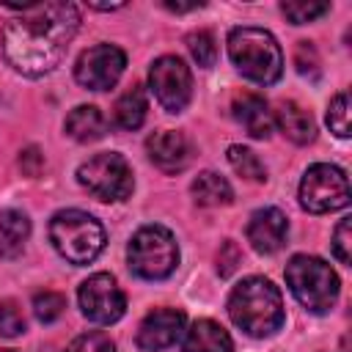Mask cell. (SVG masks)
Returning <instances> with one entry per match:
<instances>
[{
	"instance_id": "5bb4252c",
	"label": "cell",
	"mask_w": 352,
	"mask_h": 352,
	"mask_svg": "<svg viewBox=\"0 0 352 352\" xmlns=\"http://www.w3.org/2000/svg\"><path fill=\"white\" fill-rule=\"evenodd\" d=\"M146 151L151 157V162L165 170V173H179L187 168L190 162V143L182 132H173V129H160L154 132L148 140H146Z\"/></svg>"
},
{
	"instance_id": "d4e9b609",
	"label": "cell",
	"mask_w": 352,
	"mask_h": 352,
	"mask_svg": "<svg viewBox=\"0 0 352 352\" xmlns=\"http://www.w3.org/2000/svg\"><path fill=\"white\" fill-rule=\"evenodd\" d=\"M327 126L330 132H336L338 138H349V94L341 91L333 96L330 107H327Z\"/></svg>"
},
{
	"instance_id": "d6a6232c",
	"label": "cell",
	"mask_w": 352,
	"mask_h": 352,
	"mask_svg": "<svg viewBox=\"0 0 352 352\" xmlns=\"http://www.w3.org/2000/svg\"><path fill=\"white\" fill-rule=\"evenodd\" d=\"M204 3H162V8H168V11H173V14H184V11H195V8H201Z\"/></svg>"
},
{
	"instance_id": "6da1fadb",
	"label": "cell",
	"mask_w": 352,
	"mask_h": 352,
	"mask_svg": "<svg viewBox=\"0 0 352 352\" xmlns=\"http://www.w3.org/2000/svg\"><path fill=\"white\" fill-rule=\"evenodd\" d=\"M19 11L3 30L6 60L25 77L50 74L66 55L69 41L77 33L80 14L74 3H22L11 6Z\"/></svg>"
},
{
	"instance_id": "603a6c76",
	"label": "cell",
	"mask_w": 352,
	"mask_h": 352,
	"mask_svg": "<svg viewBox=\"0 0 352 352\" xmlns=\"http://www.w3.org/2000/svg\"><path fill=\"white\" fill-rule=\"evenodd\" d=\"M187 50H190V55L195 58L198 66H204V69L214 66L217 44H214V36H212L209 30H192V33L187 36Z\"/></svg>"
},
{
	"instance_id": "1f68e13d",
	"label": "cell",
	"mask_w": 352,
	"mask_h": 352,
	"mask_svg": "<svg viewBox=\"0 0 352 352\" xmlns=\"http://www.w3.org/2000/svg\"><path fill=\"white\" fill-rule=\"evenodd\" d=\"M19 168L25 176H38L41 168H44V154L36 148V146H28L22 154H19Z\"/></svg>"
},
{
	"instance_id": "3957f363",
	"label": "cell",
	"mask_w": 352,
	"mask_h": 352,
	"mask_svg": "<svg viewBox=\"0 0 352 352\" xmlns=\"http://www.w3.org/2000/svg\"><path fill=\"white\" fill-rule=\"evenodd\" d=\"M228 55L242 77L258 85H272L283 74V52L270 30L250 25L234 28L228 33Z\"/></svg>"
},
{
	"instance_id": "d6986e66",
	"label": "cell",
	"mask_w": 352,
	"mask_h": 352,
	"mask_svg": "<svg viewBox=\"0 0 352 352\" xmlns=\"http://www.w3.org/2000/svg\"><path fill=\"white\" fill-rule=\"evenodd\" d=\"M107 121L99 107L94 104H80L66 116V135L74 138L77 143H94L104 135Z\"/></svg>"
},
{
	"instance_id": "7402d4cb",
	"label": "cell",
	"mask_w": 352,
	"mask_h": 352,
	"mask_svg": "<svg viewBox=\"0 0 352 352\" xmlns=\"http://www.w3.org/2000/svg\"><path fill=\"white\" fill-rule=\"evenodd\" d=\"M228 162H231V168H234L242 179H248V182H264V179H267V170H264L261 160L256 157V151H250V148H245V146H231V148H228Z\"/></svg>"
},
{
	"instance_id": "7a4b0ae2",
	"label": "cell",
	"mask_w": 352,
	"mask_h": 352,
	"mask_svg": "<svg viewBox=\"0 0 352 352\" xmlns=\"http://www.w3.org/2000/svg\"><path fill=\"white\" fill-rule=\"evenodd\" d=\"M231 322L253 338H267L283 324V297L267 278H245L228 294Z\"/></svg>"
},
{
	"instance_id": "ffe728a7",
	"label": "cell",
	"mask_w": 352,
	"mask_h": 352,
	"mask_svg": "<svg viewBox=\"0 0 352 352\" xmlns=\"http://www.w3.org/2000/svg\"><path fill=\"white\" fill-rule=\"evenodd\" d=\"M190 190H192L195 204H201V206H228V204L234 201L231 184H228L220 173H214V170L198 173V179L192 182Z\"/></svg>"
},
{
	"instance_id": "ba28073f",
	"label": "cell",
	"mask_w": 352,
	"mask_h": 352,
	"mask_svg": "<svg viewBox=\"0 0 352 352\" xmlns=\"http://www.w3.org/2000/svg\"><path fill=\"white\" fill-rule=\"evenodd\" d=\"M300 204H302V209H308L314 214L344 209L349 204L346 173L327 162L311 165L300 182Z\"/></svg>"
},
{
	"instance_id": "9c48e42d",
	"label": "cell",
	"mask_w": 352,
	"mask_h": 352,
	"mask_svg": "<svg viewBox=\"0 0 352 352\" xmlns=\"http://www.w3.org/2000/svg\"><path fill=\"white\" fill-rule=\"evenodd\" d=\"M148 85L157 96V102L168 113H182L190 104L192 96V74L187 63L176 55H162L151 63L148 72Z\"/></svg>"
},
{
	"instance_id": "ac0fdd59",
	"label": "cell",
	"mask_w": 352,
	"mask_h": 352,
	"mask_svg": "<svg viewBox=\"0 0 352 352\" xmlns=\"http://www.w3.org/2000/svg\"><path fill=\"white\" fill-rule=\"evenodd\" d=\"M30 236V220L19 209H3L0 212V256L14 258L22 253L25 242Z\"/></svg>"
},
{
	"instance_id": "30bf717a",
	"label": "cell",
	"mask_w": 352,
	"mask_h": 352,
	"mask_svg": "<svg viewBox=\"0 0 352 352\" xmlns=\"http://www.w3.org/2000/svg\"><path fill=\"white\" fill-rule=\"evenodd\" d=\"M77 300H80V311L96 324H113L126 311V297L116 283V278L107 272H96L88 280H82Z\"/></svg>"
},
{
	"instance_id": "484cf974",
	"label": "cell",
	"mask_w": 352,
	"mask_h": 352,
	"mask_svg": "<svg viewBox=\"0 0 352 352\" xmlns=\"http://www.w3.org/2000/svg\"><path fill=\"white\" fill-rule=\"evenodd\" d=\"M63 308H66V300H63V294H58V292H38V294H33V314H36V319L44 322V324L60 319Z\"/></svg>"
},
{
	"instance_id": "f546056e",
	"label": "cell",
	"mask_w": 352,
	"mask_h": 352,
	"mask_svg": "<svg viewBox=\"0 0 352 352\" xmlns=\"http://www.w3.org/2000/svg\"><path fill=\"white\" fill-rule=\"evenodd\" d=\"M294 66L302 77H316L319 74V55L311 41H297L294 47Z\"/></svg>"
},
{
	"instance_id": "f1b7e54d",
	"label": "cell",
	"mask_w": 352,
	"mask_h": 352,
	"mask_svg": "<svg viewBox=\"0 0 352 352\" xmlns=\"http://www.w3.org/2000/svg\"><path fill=\"white\" fill-rule=\"evenodd\" d=\"M333 253L341 264L352 261V217H344L333 231Z\"/></svg>"
},
{
	"instance_id": "8992f818",
	"label": "cell",
	"mask_w": 352,
	"mask_h": 352,
	"mask_svg": "<svg viewBox=\"0 0 352 352\" xmlns=\"http://www.w3.org/2000/svg\"><path fill=\"white\" fill-rule=\"evenodd\" d=\"M126 256H129L132 272L146 280H162L179 264L176 239L162 226H143L140 231H135Z\"/></svg>"
},
{
	"instance_id": "44dd1931",
	"label": "cell",
	"mask_w": 352,
	"mask_h": 352,
	"mask_svg": "<svg viewBox=\"0 0 352 352\" xmlns=\"http://www.w3.org/2000/svg\"><path fill=\"white\" fill-rule=\"evenodd\" d=\"M146 110H148V102H146V91L143 85H132L129 91H124L113 107V116H116V124L121 129H138L143 121H146Z\"/></svg>"
},
{
	"instance_id": "7c38bea8",
	"label": "cell",
	"mask_w": 352,
	"mask_h": 352,
	"mask_svg": "<svg viewBox=\"0 0 352 352\" xmlns=\"http://www.w3.org/2000/svg\"><path fill=\"white\" fill-rule=\"evenodd\" d=\"M184 314L176 308H157L151 311L138 330V346L143 352H160L173 346L184 333Z\"/></svg>"
},
{
	"instance_id": "4fadbf2b",
	"label": "cell",
	"mask_w": 352,
	"mask_h": 352,
	"mask_svg": "<svg viewBox=\"0 0 352 352\" xmlns=\"http://www.w3.org/2000/svg\"><path fill=\"white\" fill-rule=\"evenodd\" d=\"M286 234H289V220L280 209L275 206H264V209H256L250 214V223H248V242L253 245L256 253H275L283 248L286 242Z\"/></svg>"
},
{
	"instance_id": "2e32d148",
	"label": "cell",
	"mask_w": 352,
	"mask_h": 352,
	"mask_svg": "<svg viewBox=\"0 0 352 352\" xmlns=\"http://www.w3.org/2000/svg\"><path fill=\"white\" fill-rule=\"evenodd\" d=\"M231 336L223 324L212 319H198L184 333V352H231Z\"/></svg>"
},
{
	"instance_id": "e575fe53",
	"label": "cell",
	"mask_w": 352,
	"mask_h": 352,
	"mask_svg": "<svg viewBox=\"0 0 352 352\" xmlns=\"http://www.w3.org/2000/svg\"><path fill=\"white\" fill-rule=\"evenodd\" d=\"M47 352H50V349H47Z\"/></svg>"
},
{
	"instance_id": "83f0119b",
	"label": "cell",
	"mask_w": 352,
	"mask_h": 352,
	"mask_svg": "<svg viewBox=\"0 0 352 352\" xmlns=\"http://www.w3.org/2000/svg\"><path fill=\"white\" fill-rule=\"evenodd\" d=\"M66 352H116V344L110 341L107 333L94 330V333H82V336H77V338L66 346Z\"/></svg>"
},
{
	"instance_id": "9a60e30c",
	"label": "cell",
	"mask_w": 352,
	"mask_h": 352,
	"mask_svg": "<svg viewBox=\"0 0 352 352\" xmlns=\"http://www.w3.org/2000/svg\"><path fill=\"white\" fill-rule=\"evenodd\" d=\"M231 110H234V118L248 129L250 138L267 140L272 135L275 118H272L270 104L258 94H242V96H236L234 104H231Z\"/></svg>"
},
{
	"instance_id": "5b68a950",
	"label": "cell",
	"mask_w": 352,
	"mask_h": 352,
	"mask_svg": "<svg viewBox=\"0 0 352 352\" xmlns=\"http://www.w3.org/2000/svg\"><path fill=\"white\" fill-rule=\"evenodd\" d=\"M286 283L311 314H327L338 297V275L327 261L316 256H292L286 264Z\"/></svg>"
},
{
	"instance_id": "4dcf8cb0",
	"label": "cell",
	"mask_w": 352,
	"mask_h": 352,
	"mask_svg": "<svg viewBox=\"0 0 352 352\" xmlns=\"http://www.w3.org/2000/svg\"><path fill=\"white\" fill-rule=\"evenodd\" d=\"M239 261H242V253H239L236 242L226 239V242L220 245V253H217V272H220V275H231V272L239 267Z\"/></svg>"
},
{
	"instance_id": "4316f807",
	"label": "cell",
	"mask_w": 352,
	"mask_h": 352,
	"mask_svg": "<svg viewBox=\"0 0 352 352\" xmlns=\"http://www.w3.org/2000/svg\"><path fill=\"white\" fill-rule=\"evenodd\" d=\"M22 333H25V316H22V311L16 308V302L3 300L0 302V336L16 338Z\"/></svg>"
},
{
	"instance_id": "52a82bcc",
	"label": "cell",
	"mask_w": 352,
	"mask_h": 352,
	"mask_svg": "<svg viewBox=\"0 0 352 352\" xmlns=\"http://www.w3.org/2000/svg\"><path fill=\"white\" fill-rule=\"evenodd\" d=\"M77 182L99 201H124L132 192V168L116 151H102L77 168Z\"/></svg>"
},
{
	"instance_id": "cb8c5ba5",
	"label": "cell",
	"mask_w": 352,
	"mask_h": 352,
	"mask_svg": "<svg viewBox=\"0 0 352 352\" xmlns=\"http://www.w3.org/2000/svg\"><path fill=\"white\" fill-rule=\"evenodd\" d=\"M280 11H283V16H286L289 22L305 25V22H314V19H319L322 14H327V11H330V3H314V0L297 3V0H289V3H280Z\"/></svg>"
},
{
	"instance_id": "e0dca14e",
	"label": "cell",
	"mask_w": 352,
	"mask_h": 352,
	"mask_svg": "<svg viewBox=\"0 0 352 352\" xmlns=\"http://www.w3.org/2000/svg\"><path fill=\"white\" fill-rule=\"evenodd\" d=\"M272 118H275V124L280 126V132H283L292 143H297V146H305V143H311V140L316 138L314 116H311L305 107H300L297 102H280V107H278V113H275Z\"/></svg>"
},
{
	"instance_id": "836d02e7",
	"label": "cell",
	"mask_w": 352,
	"mask_h": 352,
	"mask_svg": "<svg viewBox=\"0 0 352 352\" xmlns=\"http://www.w3.org/2000/svg\"><path fill=\"white\" fill-rule=\"evenodd\" d=\"M3 352H14V349H3Z\"/></svg>"
},
{
	"instance_id": "8fae6325",
	"label": "cell",
	"mask_w": 352,
	"mask_h": 352,
	"mask_svg": "<svg viewBox=\"0 0 352 352\" xmlns=\"http://www.w3.org/2000/svg\"><path fill=\"white\" fill-rule=\"evenodd\" d=\"M126 55L116 44H96L85 50L74 63V80L91 91H107L124 74Z\"/></svg>"
},
{
	"instance_id": "277c9868",
	"label": "cell",
	"mask_w": 352,
	"mask_h": 352,
	"mask_svg": "<svg viewBox=\"0 0 352 352\" xmlns=\"http://www.w3.org/2000/svg\"><path fill=\"white\" fill-rule=\"evenodd\" d=\"M50 242L69 264H91L104 250V228L80 209H60L50 220Z\"/></svg>"
}]
</instances>
